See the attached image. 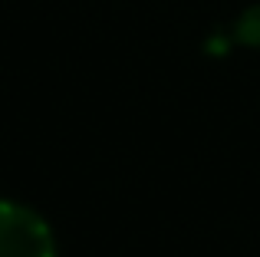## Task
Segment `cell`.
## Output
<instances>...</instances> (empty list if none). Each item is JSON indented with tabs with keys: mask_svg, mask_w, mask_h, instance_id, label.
<instances>
[{
	"mask_svg": "<svg viewBox=\"0 0 260 257\" xmlns=\"http://www.w3.org/2000/svg\"><path fill=\"white\" fill-rule=\"evenodd\" d=\"M0 257H56V238L33 208L0 201Z\"/></svg>",
	"mask_w": 260,
	"mask_h": 257,
	"instance_id": "obj_1",
	"label": "cell"
},
{
	"mask_svg": "<svg viewBox=\"0 0 260 257\" xmlns=\"http://www.w3.org/2000/svg\"><path fill=\"white\" fill-rule=\"evenodd\" d=\"M237 40L247 43V46H260V7L247 10L237 20Z\"/></svg>",
	"mask_w": 260,
	"mask_h": 257,
	"instance_id": "obj_2",
	"label": "cell"
}]
</instances>
